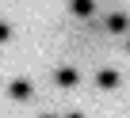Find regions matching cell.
<instances>
[{"instance_id": "obj_4", "label": "cell", "mask_w": 130, "mask_h": 118, "mask_svg": "<svg viewBox=\"0 0 130 118\" xmlns=\"http://www.w3.org/2000/svg\"><path fill=\"white\" fill-rule=\"evenodd\" d=\"M8 95H12V99H19V103H27V99L35 95V84L19 76V80H12V84H8Z\"/></svg>"}, {"instance_id": "obj_9", "label": "cell", "mask_w": 130, "mask_h": 118, "mask_svg": "<svg viewBox=\"0 0 130 118\" xmlns=\"http://www.w3.org/2000/svg\"><path fill=\"white\" fill-rule=\"evenodd\" d=\"M126 50H130V34H126Z\"/></svg>"}, {"instance_id": "obj_8", "label": "cell", "mask_w": 130, "mask_h": 118, "mask_svg": "<svg viewBox=\"0 0 130 118\" xmlns=\"http://www.w3.org/2000/svg\"><path fill=\"white\" fill-rule=\"evenodd\" d=\"M38 118H57V114H38Z\"/></svg>"}, {"instance_id": "obj_3", "label": "cell", "mask_w": 130, "mask_h": 118, "mask_svg": "<svg viewBox=\"0 0 130 118\" xmlns=\"http://www.w3.org/2000/svg\"><path fill=\"white\" fill-rule=\"evenodd\" d=\"M119 84H122L119 69H100V73H96V88H103V91H115Z\"/></svg>"}, {"instance_id": "obj_2", "label": "cell", "mask_w": 130, "mask_h": 118, "mask_svg": "<svg viewBox=\"0 0 130 118\" xmlns=\"http://www.w3.org/2000/svg\"><path fill=\"white\" fill-rule=\"evenodd\" d=\"M103 27H107V34H130V15L126 12H111L103 19Z\"/></svg>"}, {"instance_id": "obj_1", "label": "cell", "mask_w": 130, "mask_h": 118, "mask_svg": "<svg viewBox=\"0 0 130 118\" xmlns=\"http://www.w3.org/2000/svg\"><path fill=\"white\" fill-rule=\"evenodd\" d=\"M54 84H57V88H77V84H80V69H77V65L54 69Z\"/></svg>"}, {"instance_id": "obj_6", "label": "cell", "mask_w": 130, "mask_h": 118, "mask_svg": "<svg viewBox=\"0 0 130 118\" xmlns=\"http://www.w3.org/2000/svg\"><path fill=\"white\" fill-rule=\"evenodd\" d=\"M8 38H12V27H8V23H4V19H0V46H4V42H8Z\"/></svg>"}, {"instance_id": "obj_5", "label": "cell", "mask_w": 130, "mask_h": 118, "mask_svg": "<svg viewBox=\"0 0 130 118\" xmlns=\"http://www.w3.org/2000/svg\"><path fill=\"white\" fill-rule=\"evenodd\" d=\"M69 12H73L77 19H88V15L96 12V0H69Z\"/></svg>"}, {"instance_id": "obj_7", "label": "cell", "mask_w": 130, "mask_h": 118, "mask_svg": "<svg viewBox=\"0 0 130 118\" xmlns=\"http://www.w3.org/2000/svg\"><path fill=\"white\" fill-rule=\"evenodd\" d=\"M65 118H84V114H80V110H73V114H65Z\"/></svg>"}]
</instances>
